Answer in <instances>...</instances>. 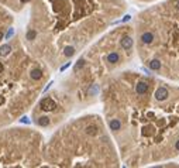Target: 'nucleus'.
Listing matches in <instances>:
<instances>
[{"label":"nucleus","mask_w":179,"mask_h":168,"mask_svg":"<svg viewBox=\"0 0 179 168\" xmlns=\"http://www.w3.org/2000/svg\"><path fill=\"white\" fill-rule=\"evenodd\" d=\"M40 106H41V109L45 110V112H52V110H55V108H56L55 102H54L51 98H44L43 100H41Z\"/></svg>","instance_id":"nucleus-1"},{"label":"nucleus","mask_w":179,"mask_h":168,"mask_svg":"<svg viewBox=\"0 0 179 168\" xmlns=\"http://www.w3.org/2000/svg\"><path fill=\"white\" fill-rule=\"evenodd\" d=\"M168 96H169V92H168L166 88L162 86V88H158V89H157V92H155V99H157V100H159V102L166 100Z\"/></svg>","instance_id":"nucleus-2"},{"label":"nucleus","mask_w":179,"mask_h":168,"mask_svg":"<svg viewBox=\"0 0 179 168\" xmlns=\"http://www.w3.org/2000/svg\"><path fill=\"white\" fill-rule=\"evenodd\" d=\"M120 44H121V48L123 50H131L133 48V40H131V37H128V35H124L123 38H121V41H120Z\"/></svg>","instance_id":"nucleus-3"},{"label":"nucleus","mask_w":179,"mask_h":168,"mask_svg":"<svg viewBox=\"0 0 179 168\" xmlns=\"http://www.w3.org/2000/svg\"><path fill=\"white\" fill-rule=\"evenodd\" d=\"M147 91H148V85L145 84V82H138L136 86V92L138 95H144L147 93Z\"/></svg>","instance_id":"nucleus-4"},{"label":"nucleus","mask_w":179,"mask_h":168,"mask_svg":"<svg viewBox=\"0 0 179 168\" xmlns=\"http://www.w3.org/2000/svg\"><path fill=\"white\" fill-rule=\"evenodd\" d=\"M141 41H143L144 44H153V41H154V34L149 33V31L144 33L143 35H141Z\"/></svg>","instance_id":"nucleus-5"},{"label":"nucleus","mask_w":179,"mask_h":168,"mask_svg":"<svg viewBox=\"0 0 179 168\" xmlns=\"http://www.w3.org/2000/svg\"><path fill=\"white\" fill-rule=\"evenodd\" d=\"M30 76H31V79H34V81H40L41 78H43V71L38 69V68H35V69H33L30 72Z\"/></svg>","instance_id":"nucleus-6"},{"label":"nucleus","mask_w":179,"mask_h":168,"mask_svg":"<svg viewBox=\"0 0 179 168\" xmlns=\"http://www.w3.org/2000/svg\"><path fill=\"white\" fill-rule=\"evenodd\" d=\"M109 126L110 129H112L113 131H117L121 129V123H120V120H117V119H113V120L109 121Z\"/></svg>","instance_id":"nucleus-7"},{"label":"nucleus","mask_w":179,"mask_h":168,"mask_svg":"<svg viewBox=\"0 0 179 168\" xmlns=\"http://www.w3.org/2000/svg\"><path fill=\"white\" fill-rule=\"evenodd\" d=\"M11 51V47L9 45V44H6V45H2L0 47V57H6V55L10 54Z\"/></svg>","instance_id":"nucleus-8"},{"label":"nucleus","mask_w":179,"mask_h":168,"mask_svg":"<svg viewBox=\"0 0 179 168\" xmlns=\"http://www.w3.org/2000/svg\"><path fill=\"white\" fill-rule=\"evenodd\" d=\"M149 69H154V71H158L159 68H161V62H159L158 59H153V61H149V64H148Z\"/></svg>","instance_id":"nucleus-9"},{"label":"nucleus","mask_w":179,"mask_h":168,"mask_svg":"<svg viewBox=\"0 0 179 168\" xmlns=\"http://www.w3.org/2000/svg\"><path fill=\"white\" fill-rule=\"evenodd\" d=\"M119 54L117 52H112V54H109V57H107V61H109L110 64H116V62H119Z\"/></svg>","instance_id":"nucleus-10"},{"label":"nucleus","mask_w":179,"mask_h":168,"mask_svg":"<svg viewBox=\"0 0 179 168\" xmlns=\"http://www.w3.org/2000/svg\"><path fill=\"white\" fill-rule=\"evenodd\" d=\"M86 133L89 136H96L97 134V127H96V126H87V127H86Z\"/></svg>","instance_id":"nucleus-11"},{"label":"nucleus","mask_w":179,"mask_h":168,"mask_svg":"<svg viewBox=\"0 0 179 168\" xmlns=\"http://www.w3.org/2000/svg\"><path fill=\"white\" fill-rule=\"evenodd\" d=\"M63 54L67 55V57H72V55L75 54V48L68 45V47H65V50H63Z\"/></svg>","instance_id":"nucleus-12"},{"label":"nucleus","mask_w":179,"mask_h":168,"mask_svg":"<svg viewBox=\"0 0 179 168\" xmlns=\"http://www.w3.org/2000/svg\"><path fill=\"white\" fill-rule=\"evenodd\" d=\"M38 125L40 126H48L50 125V117H47V116H41L38 119Z\"/></svg>","instance_id":"nucleus-13"},{"label":"nucleus","mask_w":179,"mask_h":168,"mask_svg":"<svg viewBox=\"0 0 179 168\" xmlns=\"http://www.w3.org/2000/svg\"><path fill=\"white\" fill-rule=\"evenodd\" d=\"M87 93H89V95H97V93H99V86H97V85H92V86L89 88Z\"/></svg>","instance_id":"nucleus-14"},{"label":"nucleus","mask_w":179,"mask_h":168,"mask_svg":"<svg viewBox=\"0 0 179 168\" xmlns=\"http://www.w3.org/2000/svg\"><path fill=\"white\" fill-rule=\"evenodd\" d=\"M83 65H85V59H83V58H80V59L78 61V64L75 65V71H79L80 68L83 67Z\"/></svg>","instance_id":"nucleus-15"},{"label":"nucleus","mask_w":179,"mask_h":168,"mask_svg":"<svg viewBox=\"0 0 179 168\" xmlns=\"http://www.w3.org/2000/svg\"><path fill=\"white\" fill-rule=\"evenodd\" d=\"M14 35V28H9V31L6 33V40H10Z\"/></svg>","instance_id":"nucleus-16"},{"label":"nucleus","mask_w":179,"mask_h":168,"mask_svg":"<svg viewBox=\"0 0 179 168\" xmlns=\"http://www.w3.org/2000/svg\"><path fill=\"white\" fill-rule=\"evenodd\" d=\"M35 35H37L35 31H28V33H27V40H34Z\"/></svg>","instance_id":"nucleus-17"},{"label":"nucleus","mask_w":179,"mask_h":168,"mask_svg":"<svg viewBox=\"0 0 179 168\" xmlns=\"http://www.w3.org/2000/svg\"><path fill=\"white\" fill-rule=\"evenodd\" d=\"M20 123H24V125H30L31 121H30V119L27 117V116H23V117L20 119Z\"/></svg>","instance_id":"nucleus-18"},{"label":"nucleus","mask_w":179,"mask_h":168,"mask_svg":"<svg viewBox=\"0 0 179 168\" xmlns=\"http://www.w3.org/2000/svg\"><path fill=\"white\" fill-rule=\"evenodd\" d=\"M130 20H131V16H130V14H127V16H124L123 18L119 21V23H126V21H130Z\"/></svg>","instance_id":"nucleus-19"},{"label":"nucleus","mask_w":179,"mask_h":168,"mask_svg":"<svg viewBox=\"0 0 179 168\" xmlns=\"http://www.w3.org/2000/svg\"><path fill=\"white\" fill-rule=\"evenodd\" d=\"M69 67H71V62H67V64H65V65H62V67L59 68V71H61V72H63V71H65V69H68V68H69Z\"/></svg>","instance_id":"nucleus-20"},{"label":"nucleus","mask_w":179,"mask_h":168,"mask_svg":"<svg viewBox=\"0 0 179 168\" xmlns=\"http://www.w3.org/2000/svg\"><path fill=\"white\" fill-rule=\"evenodd\" d=\"M52 84H54V81H51L50 84L47 85V86H45V89H44V92H47V91H48V89H50V88H51V85H52Z\"/></svg>","instance_id":"nucleus-21"},{"label":"nucleus","mask_w":179,"mask_h":168,"mask_svg":"<svg viewBox=\"0 0 179 168\" xmlns=\"http://www.w3.org/2000/svg\"><path fill=\"white\" fill-rule=\"evenodd\" d=\"M175 148H176V150H179V140L175 143Z\"/></svg>","instance_id":"nucleus-22"},{"label":"nucleus","mask_w":179,"mask_h":168,"mask_svg":"<svg viewBox=\"0 0 179 168\" xmlns=\"http://www.w3.org/2000/svg\"><path fill=\"white\" fill-rule=\"evenodd\" d=\"M143 71H144V72H145L147 75H149V71H148V69H145V68H143Z\"/></svg>","instance_id":"nucleus-23"},{"label":"nucleus","mask_w":179,"mask_h":168,"mask_svg":"<svg viewBox=\"0 0 179 168\" xmlns=\"http://www.w3.org/2000/svg\"><path fill=\"white\" fill-rule=\"evenodd\" d=\"M21 3H28V2H31V0H20Z\"/></svg>","instance_id":"nucleus-24"},{"label":"nucleus","mask_w":179,"mask_h":168,"mask_svg":"<svg viewBox=\"0 0 179 168\" xmlns=\"http://www.w3.org/2000/svg\"><path fill=\"white\" fill-rule=\"evenodd\" d=\"M3 40V33H0V41Z\"/></svg>","instance_id":"nucleus-25"},{"label":"nucleus","mask_w":179,"mask_h":168,"mask_svg":"<svg viewBox=\"0 0 179 168\" xmlns=\"http://www.w3.org/2000/svg\"><path fill=\"white\" fill-rule=\"evenodd\" d=\"M3 71V65H2V62H0V72Z\"/></svg>","instance_id":"nucleus-26"}]
</instances>
